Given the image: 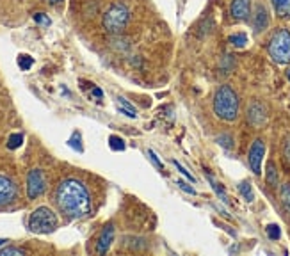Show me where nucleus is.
<instances>
[{
    "mask_svg": "<svg viewBox=\"0 0 290 256\" xmlns=\"http://www.w3.org/2000/svg\"><path fill=\"white\" fill-rule=\"evenodd\" d=\"M269 55L278 64L290 62V31L280 29L274 32V36L269 41Z\"/></svg>",
    "mask_w": 290,
    "mask_h": 256,
    "instance_id": "4",
    "label": "nucleus"
},
{
    "mask_svg": "<svg viewBox=\"0 0 290 256\" xmlns=\"http://www.w3.org/2000/svg\"><path fill=\"white\" fill-rule=\"evenodd\" d=\"M214 112L224 121H233L239 114V96L230 85H221L214 94Z\"/></svg>",
    "mask_w": 290,
    "mask_h": 256,
    "instance_id": "2",
    "label": "nucleus"
},
{
    "mask_svg": "<svg viewBox=\"0 0 290 256\" xmlns=\"http://www.w3.org/2000/svg\"><path fill=\"white\" fill-rule=\"evenodd\" d=\"M272 7L280 18H290V0H271Z\"/></svg>",
    "mask_w": 290,
    "mask_h": 256,
    "instance_id": "13",
    "label": "nucleus"
},
{
    "mask_svg": "<svg viewBox=\"0 0 290 256\" xmlns=\"http://www.w3.org/2000/svg\"><path fill=\"white\" fill-rule=\"evenodd\" d=\"M23 142V135L22 133H11L9 139H7V148L9 150H16V148H20Z\"/></svg>",
    "mask_w": 290,
    "mask_h": 256,
    "instance_id": "18",
    "label": "nucleus"
},
{
    "mask_svg": "<svg viewBox=\"0 0 290 256\" xmlns=\"http://www.w3.org/2000/svg\"><path fill=\"white\" fill-rule=\"evenodd\" d=\"M173 166H174V168H176V169H178V171H180V172H182L183 176L187 178V180H189V181H194V176H192L191 172H189V171H187V169L183 168V166H180V162H178V160H173Z\"/></svg>",
    "mask_w": 290,
    "mask_h": 256,
    "instance_id": "26",
    "label": "nucleus"
},
{
    "mask_svg": "<svg viewBox=\"0 0 290 256\" xmlns=\"http://www.w3.org/2000/svg\"><path fill=\"white\" fill-rule=\"evenodd\" d=\"M267 237H269V239H272V240H278L281 237L280 228H278L276 224H269L267 226Z\"/></svg>",
    "mask_w": 290,
    "mask_h": 256,
    "instance_id": "24",
    "label": "nucleus"
},
{
    "mask_svg": "<svg viewBox=\"0 0 290 256\" xmlns=\"http://www.w3.org/2000/svg\"><path fill=\"white\" fill-rule=\"evenodd\" d=\"M281 203H283V208L287 210V213L290 215V187L289 185L281 187Z\"/></svg>",
    "mask_w": 290,
    "mask_h": 256,
    "instance_id": "17",
    "label": "nucleus"
},
{
    "mask_svg": "<svg viewBox=\"0 0 290 256\" xmlns=\"http://www.w3.org/2000/svg\"><path fill=\"white\" fill-rule=\"evenodd\" d=\"M79 141H81V135H79V133H73V137L68 141V144L72 146V148H75L77 151H82V144H79Z\"/></svg>",
    "mask_w": 290,
    "mask_h": 256,
    "instance_id": "28",
    "label": "nucleus"
},
{
    "mask_svg": "<svg viewBox=\"0 0 290 256\" xmlns=\"http://www.w3.org/2000/svg\"><path fill=\"white\" fill-rule=\"evenodd\" d=\"M112 239H114V228H112V224H107L103 228L102 235H100L98 244H96V251H98L100 255H105V253L109 251V248H111Z\"/></svg>",
    "mask_w": 290,
    "mask_h": 256,
    "instance_id": "11",
    "label": "nucleus"
},
{
    "mask_svg": "<svg viewBox=\"0 0 290 256\" xmlns=\"http://www.w3.org/2000/svg\"><path fill=\"white\" fill-rule=\"evenodd\" d=\"M148 159H150V162H153V166H155L159 171H162V162L159 160V157L155 155V151L148 150Z\"/></svg>",
    "mask_w": 290,
    "mask_h": 256,
    "instance_id": "27",
    "label": "nucleus"
},
{
    "mask_svg": "<svg viewBox=\"0 0 290 256\" xmlns=\"http://www.w3.org/2000/svg\"><path fill=\"white\" fill-rule=\"evenodd\" d=\"M239 190H241V194H242V198L248 201V203H251L254 199V196H253V189H251V183L249 181H242L241 185H239Z\"/></svg>",
    "mask_w": 290,
    "mask_h": 256,
    "instance_id": "16",
    "label": "nucleus"
},
{
    "mask_svg": "<svg viewBox=\"0 0 290 256\" xmlns=\"http://www.w3.org/2000/svg\"><path fill=\"white\" fill-rule=\"evenodd\" d=\"M267 181H269V185H278V172L272 162H269V166H267Z\"/></svg>",
    "mask_w": 290,
    "mask_h": 256,
    "instance_id": "21",
    "label": "nucleus"
},
{
    "mask_svg": "<svg viewBox=\"0 0 290 256\" xmlns=\"http://www.w3.org/2000/svg\"><path fill=\"white\" fill-rule=\"evenodd\" d=\"M109 146H111V150L114 151H123L125 150V142H123V139L118 135H111L109 137Z\"/></svg>",
    "mask_w": 290,
    "mask_h": 256,
    "instance_id": "19",
    "label": "nucleus"
},
{
    "mask_svg": "<svg viewBox=\"0 0 290 256\" xmlns=\"http://www.w3.org/2000/svg\"><path fill=\"white\" fill-rule=\"evenodd\" d=\"M263 155H265V144H263L262 139H256V141L251 144V150H249V166H251V171L254 174H260L262 172V160H263Z\"/></svg>",
    "mask_w": 290,
    "mask_h": 256,
    "instance_id": "7",
    "label": "nucleus"
},
{
    "mask_svg": "<svg viewBox=\"0 0 290 256\" xmlns=\"http://www.w3.org/2000/svg\"><path fill=\"white\" fill-rule=\"evenodd\" d=\"M130 22V11L125 4H112L103 14V27L111 34H120Z\"/></svg>",
    "mask_w": 290,
    "mask_h": 256,
    "instance_id": "3",
    "label": "nucleus"
},
{
    "mask_svg": "<svg viewBox=\"0 0 290 256\" xmlns=\"http://www.w3.org/2000/svg\"><path fill=\"white\" fill-rule=\"evenodd\" d=\"M46 189V181L43 172L40 169H32L27 176V196L31 199H36L38 196H41Z\"/></svg>",
    "mask_w": 290,
    "mask_h": 256,
    "instance_id": "6",
    "label": "nucleus"
},
{
    "mask_svg": "<svg viewBox=\"0 0 290 256\" xmlns=\"http://www.w3.org/2000/svg\"><path fill=\"white\" fill-rule=\"evenodd\" d=\"M29 228L34 233H52L57 228V215L48 207H40L29 217Z\"/></svg>",
    "mask_w": 290,
    "mask_h": 256,
    "instance_id": "5",
    "label": "nucleus"
},
{
    "mask_svg": "<svg viewBox=\"0 0 290 256\" xmlns=\"http://www.w3.org/2000/svg\"><path fill=\"white\" fill-rule=\"evenodd\" d=\"M287 77H289V80H290V70H289V71H287Z\"/></svg>",
    "mask_w": 290,
    "mask_h": 256,
    "instance_id": "33",
    "label": "nucleus"
},
{
    "mask_svg": "<svg viewBox=\"0 0 290 256\" xmlns=\"http://www.w3.org/2000/svg\"><path fill=\"white\" fill-rule=\"evenodd\" d=\"M207 178H208V181H210V183H212V189H214L215 192H217L219 198L223 199L224 203H228V198H226V194H224V190L221 189V187H219V183H215V180H214V178H212V176H210L208 171H207Z\"/></svg>",
    "mask_w": 290,
    "mask_h": 256,
    "instance_id": "22",
    "label": "nucleus"
},
{
    "mask_svg": "<svg viewBox=\"0 0 290 256\" xmlns=\"http://www.w3.org/2000/svg\"><path fill=\"white\" fill-rule=\"evenodd\" d=\"M283 151H285V157H287V160L290 162V137L287 139V142H285V148H283Z\"/></svg>",
    "mask_w": 290,
    "mask_h": 256,
    "instance_id": "30",
    "label": "nucleus"
},
{
    "mask_svg": "<svg viewBox=\"0 0 290 256\" xmlns=\"http://www.w3.org/2000/svg\"><path fill=\"white\" fill-rule=\"evenodd\" d=\"M267 25H269L267 9L263 7V5H256V11H254V20H253L254 32H262L263 29H267Z\"/></svg>",
    "mask_w": 290,
    "mask_h": 256,
    "instance_id": "12",
    "label": "nucleus"
},
{
    "mask_svg": "<svg viewBox=\"0 0 290 256\" xmlns=\"http://www.w3.org/2000/svg\"><path fill=\"white\" fill-rule=\"evenodd\" d=\"M176 185H178V187H180V189H182V190H185V192H187V194H196V190L192 189V187H189L187 183H185V181L178 180V183H176Z\"/></svg>",
    "mask_w": 290,
    "mask_h": 256,
    "instance_id": "29",
    "label": "nucleus"
},
{
    "mask_svg": "<svg viewBox=\"0 0 290 256\" xmlns=\"http://www.w3.org/2000/svg\"><path fill=\"white\" fill-rule=\"evenodd\" d=\"M228 41L235 46V48H244L246 43H248V36L244 34V32H239V34H232L230 38H228Z\"/></svg>",
    "mask_w": 290,
    "mask_h": 256,
    "instance_id": "15",
    "label": "nucleus"
},
{
    "mask_svg": "<svg viewBox=\"0 0 290 256\" xmlns=\"http://www.w3.org/2000/svg\"><path fill=\"white\" fill-rule=\"evenodd\" d=\"M16 198V185L11 178L0 174V207L9 205Z\"/></svg>",
    "mask_w": 290,
    "mask_h": 256,
    "instance_id": "8",
    "label": "nucleus"
},
{
    "mask_svg": "<svg viewBox=\"0 0 290 256\" xmlns=\"http://www.w3.org/2000/svg\"><path fill=\"white\" fill-rule=\"evenodd\" d=\"M34 22H36L38 25H41V27H48L50 23H52V20H50L45 13H36L34 14Z\"/></svg>",
    "mask_w": 290,
    "mask_h": 256,
    "instance_id": "23",
    "label": "nucleus"
},
{
    "mask_svg": "<svg viewBox=\"0 0 290 256\" xmlns=\"http://www.w3.org/2000/svg\"><path fill=\"white\" fill-rule=\"evenodd\" d=\"M52 4H59V2H63V0H50Z\"/></svg>",
    "mask_w": 290,
    "mask_h": 256,
    "instance_id": "32",
    "label": "nucleus"
},
{
    "mask_svg": "<svg viewBox=\"0 0 290 256\" xmlns=\"http://www.w3.org/2000/svg\"><path fill=\"white\" fill-rule=\"evenodd\" d=\"M116 105H118V109H120L123 114H126L128 118H137V111H135V107L132 105L130 102H126L125 98H118V102H116Z\"/></svg>",
    "mask_w": 290,
    "mask_h": 256,
    "instance_id": "14",
    "label": "nucleus"
},
{
    "mask_svg": "<svg viewBox=\"0 0 290 256\" xmlns=\"http://www.w3.org/2000/svg\"><path fill=\"white\" fill-rule=\"evenodd\" d=\"M248 120H249V123L254 125V127H260L263 121L267 120V111H265V107L258 102L251 103L249 109H248Z\"/></svg>",
    "mask_w": 290,
    "mask_h": 256,
    "instance_id": "9",
    "label": "nucleus"
},
{
    "mask_svg": "<svg viewBox=\"0 0 290 256\" xmlns=\"http://www.w3.org/2000/svg\"><path fill=\"white\" fill-rule=\"evenodd\" d=\"M93 94H94V96H98V98H102V91H100V89H98V87H94V89H93Z\"/></svg>",
    "mask_w": 290,
    "mask_h": 256,
    "instance_id": "31",
    "label": "nucleus"
},
{
    "mask_svg": "<svg viewBox=\"0 0 290 256\" xmlns=\"http://www.w3.org/2000/svg\"><path fill=\"white\" fill-rule=\"evenodd\" d=\"M11 255L22 256V255H25V251H23V249H18V248H4V249H0V256H11Z\"/></svg>",
    "mask_w": 290,
    "mask_h": 256,
    "instance_id": "25",
    "label": "nucleus"
},
{
    "mask_svg": "<svg viewBox=\"0 0 290 256\" xmlns=\"http://www.w3.org/2000/svg\"><path fill=\"white\" fill-rule=\"evenodd\" d=\"M32 64H34V59H32L31 55H27V53H22V55L18 57V66L22 68L23 71L31 70Z\"/></svg>",
    "mask_w": 290,
    "mask_h": 256,
    "instance_id": "20",
    "label": "nucleus"
},
{
    "mask_svg": "<svg viewBox=\"0 0 290 256\" xmlns=\"http://www.w3.org/2000/svg\"><path fill=\"white\" fill-rule=\"evenodd\" d=\"M55 203L59 210L70 219H81L91 212V196L82 181L68 178L55 190Z\"/></svg>",
    "mask_w": 290,
    "mask_h": 256,
    "instance_id": "1",
    "label": "nucleus"
},
{
    "mask_svg": "<svg viewBox=\"0 0 290 256\" xmlns=\"http://www.w3.org/2000/svg\"><path fill=\"white\" fill-rule=\"evenodd\" d=\"M230 13L235 20H248L251 13V2L249 0H233L230 5Z\"/></svg>",
    "mask_w": 290,
    "mask_h": 256,
    "instance_id": "10",
    "label": "nucleus"
}]
</instances>
